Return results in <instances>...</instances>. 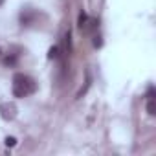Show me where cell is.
<instances>
[{"label":"cell","instance_id":"obj_1","mask_svg":"<svg viewBox=\"0 0 156 156\" xmlns=\"http://www.w3.org/2000/svg\"><path fill=\"white\" fill-rule=\"evenodd\" d=\"M13 96L15 98H28L35 92V81L26 73H15L13 75Z\"/></svg>","mask_w":156,"mask_h":156},{"label":"cell","instance_id":"obj_2","mask_svg":"<svg viewBox=\"0 0 156 156\" xmlns=\"http://www.w3.org/2000/svg\"><path fill=\"white\" fill-rule=\"evenodd\" d=\"M0 110H2V118H4L6 121H8V119H13V118L17 116V114H15L17 108H15L13 103H4L2 107H0Z\"/></svg>","mask_w":156,"mask_h":156},{"label":"cell","instance_id":"obj_3","mask_svg":"<svg viewBox=\"0 0 156 156\" xmlns=\"http://www.w3.org/2000/svg\"><path fill=\"white\" fill-rule=\"evenodd\" d=\"M79 28H81V31H88V17L85 15V13H81L79 15Z\"/></svg>","mask_w":156,"mask_h":156},{"label":"cell","instance_id":"obj_4","mask_svg":"<svg viewBox=\"0 0 156 156\" xmlns=\"http://www.w3.org/2000/svg\"><path fill=\"white\" fill-rule=\"evenodd\" d=\"M149 101H147V112H149V116H154L156 114V101H154V98H147Z\"/></svg>","mask_w":156,"mask_h":156},{"label":"cell","instance_id":"obj_5","mask_svg":"<svg viewBox=\"0 0 156 156\" xmlns=\"http://www.w3.org/2000/svg\"><path fill=\"white\" fill-rule=\"evenodd\" d=\"M57 57H59V48H57V46L50 48V51H48V59H57Z\"/></svg>","mask_w":156,"mask_h":156},{"label":"cell","instance_id":"obj_6","mask_svg":"<svg viewBox=\"0 0 156 156\" xmlns=\"http://www.w3.org/2000/svg\"><path fill=\"white\" fill-rule=\"evenodd\" d=\"M6 145H8V147H15V145H17V140H15L13 136H8V138H6Z\"/></svg>","mask_w":156,"mask_h":156},{"label":"cell","instance_id":"obj_7","mask_svg":"<svg viewBox=\"0 0 156 156\" xmlns=\"http://www.w3.org/2000/svg\"><path fill=\"white\" fill-rule=\"evenodd\" d=\"M4 62H6L8 66H13V64L17 62V59H15V57H6V59H4Z\"/></svg>","mask_w":156,"mask_h":156},{"label":"cell","instance_id":"obj_8","mask_svg":"<svg viewBox=\"0 0 156 156\" xmlns=\"http://www.w3.org/2000/svg\"><path fill=\"white\" fill-rule=\"evenodd\" d=\"M2 2H4V0H0V6H2Z\"/></svg>","mask_w":156,"mask_h":156},{"label":"cell","instance_id":"obj_9","mask_svg":"<svg viewBox=\"0 0 156 156\" xmlns=\"http://www.w3.org/2000/svg\"><path fill=\"white\" fill-rule=\"evenodd\" d=\"M0 55H2V48H0Z\"/></svg>","mask_w":156,"mask_h":156}]
</instances>
